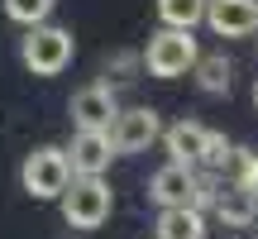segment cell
<instances>
[{"mask_svg": "<svg viewBox=\"0 0 258 239\" xmlns=\"http://www.w3.org/2000/svg\"><path fill=\"white\" fill-rule=\"evenodd\" d=\"M196 57H201V48H196L191 29H172V24H163L153 38H148V48H144V57H139V63L148 67V77H158V82H172V77H186V72H191Z\"/></svg>", "mask_w": 258, "mask_h": 239, "instance_id": "obj_3", "label": "cell"}, {"mask_svg": "<svg viewBox=\"0 0 258 239\" xmlns=\"http://www.w3.org/2000/svg\"><path fill=\"white\" fill-rule=\"evenodd\" d=\"M158 239H206L201 206H163V215H158Z\"/></svg>", "mask_w": 258, "mask_h": 239, "instance_id": "obj_11", "label": "cell"}, {"mask_svg": "<svg viewBox=\"0 0 258 239\" xmlns=\"http://www.w3.org/2000/svg\"><path fill=\"white\" fill-rule=\"evenodd\" d=\"M230 167H234V187H239V192H249L253 201H258V153L234 148V153H230Z\"/></svg>", "mask_w": 258, "mask_h": 239, "instance_id": "obj_15", "label": "cell"}, {"mask_svg": "<svg viewBox=\"0 0 258 239\" xmlns=\"http://www.w3.org/2000/svg\"><path fill=\"white\" fill-rule=\"evenodd\" d=\"M110 148H115V158L120 153H144L148 144H158V134H163V119H158L153 105H134V110H115L110 119Z\"/></svg>", "mask_w": 258, "mask_h": 239, "instance_id": "obj_5", "label": "cell"}, {"mask_svg": "<svg viewBox=\"0 0 258 239\" xmlns=\"http://www.w3.org/2000/svg\"><path fill=\"white\" fill-rule=\"evenodd\" d=\"M115 110H120V101H115L110 82H91V86H82V91L67 101V115H72L77 129H110Z\"/></svg>", "mask_w": 258, "mask_h": 239, "instance_id": "obj_7", "label": "cell"}, {"mask_svg": "<svg viewBox=\"0 0 258 239\" xmlns=\"http://www.w3.org/2000/svg\"><path fill=\"white\" fill-rule=\"evenodd\" d=\"M158 19L172 29H196L206 19V0H158Z\"/></svg>", "mask_w": 258, "mask_h": 239, "instance_id": "obj_13", "label": "cell"}, {"mask_svg": "<svg viewBox=\"0 0 258 239\" xmlns=\"http://www.w3.org/2000/svg\"><path fill=\"white\" fill-rule=\"evenodd\" d=\"M206 24L220 38L258 34V0H206Z\"/></svg>", "mask_w": 258, "mask_h": 239, "instance_id": "obj_8", "label": "cell"}, {"mask_svg": "<svg viewBox=\"0 0 258 239\" xmlns=\"http://www.w3.org/2000/svg\"><path fill=\"white\" fill-rule=\"evenodd\" d=\"M57 10V0H5V15L15 19V24H43L48 15Z\"/></svg>", "mask_w": 258, "mask_h": 239, "instance_id": "obj_14", "label": "cell"}, {"mask_svg": "<svg viewBox=\"0 0 258 239\" xmlns=\"http://www.w3.org/2000/svg\"><path fill=\"white\" fill-rule=\"evenodd\" d=\"M62 153H67V167H72V172L96 177V172L110 167L115 148H110V134H105V129H77V134H72V148H62Z\"/></svg>", "mask_w": 258, "mask_h": 239, "instance_id": "obj_9", "label": "cell"}, {"mask_svg": "<svg viewBox=\"0 0 258 239\" xmlns=\"http://www.w3.org/2000/svg\"><path fill=\"white\" fill-rule=\"evenodd\" d=\"M191 72H196V86H201V91L206 96H230V86H234V67L230 63H225V57H196V63H191Z\"/></svg>", "mask_w": 258, "mask_h": 239, "instance_id": "obj_12", "label": "cell"}, {"mask_svg": "<svg viewBox=\"0 0 258 239\" xmlns=\"http://www.w3.org/2000/svg\"><path fill=\"white\" fill-rule=\"evenodd\" d=\"M206 134H211V129L206 125H196V119H177L172 129H163V148L167 153H172V163H186V167H196L201 163V148H206Z\"/></svg>", "mask_w": 258, "mask_h": 239, "instance_id": "obj_10", "label": "cell"}, {"mask_svg": "<svg viewBox=\"0 0 258 239\" xmlns=\"http://www.w3.org/2000/svg\"><path fill=\"white\" fill-rule=\"evenodd\" d=\"M148 201H158V206H201V201H211V187L186 163H167L148 182Z\"/></svg>", "mask_w": 258, "mask_h": 239, "instance_id": "obj_6", "label": "cell"}, {"mask_svg": "<svg viewBox=\"0 0 258 239\" xmlns=\"http://www.w3.org/2000/svg\"><path fill=\"white\" fill-rule=\"evenodd\" d=\"M253 105H258V86H253Z\"/></svg>", "mask_w": 258, "mask_h": 239, "instance_id": "obj_17", "label": "cell"}, {"mask_svg": "<svg viewBox=\"0 0 258 239\" xmlns=\"http://www.w3.org/2000/svg\"><path fill=\"white\" fill-rule=\"evenodd\" d=\"M72 57H77L72 34L57 29V24H48V19H43V24H29V34L19 38V63H24L34 77H57V72H67Z\"/></svg>", "mask_w": 258, "mask_h": 239, "instance_id": "obj_2", "label": "cell"}, {"mask_svg": "<svg viewBox=\"0 0 258 239\" xmlns=\"http://www.w3.org/2000/svg\"><path fill=\"white\" fill-rule=\"evenodd\" d=\"M67 177H72V167H67L62 148L43 144V148H34V153H24V167H19L24 196H34V201H57V192L67 187Z\"/></svg>", "mask_w": 258, "mask_h": 239, "instance_id": "obj_4", "label": "cell"}, {"mask_svg": "<svg viewBox=\"0 0 258 239\" xmlns=\"http://www.w3.org/2000/svg\"><path fill=\"white\" fill-rule=\"evenodd\" d=\"M57 201H62V220L72 225V230H101V225L110 220V211H115L110 182H101V172L96 177L72 172L67 187L57 192Z\"/></svg>", "mask_w": 258, "mask_h": 239, "instance_id": "obj_1", "label": "cell"}, {"mask_svg": "<svg viewBox=\"0 0 258 239\" xmlns=\"http://www.w3.org/2000/svg\"><path fill=\"white\" fill-rule=\"evenodd\" d=\"M230 153H234L230 139L211 129V134H206V148H201V163H206V167H230Z\"/></svg>", "mask_w": 258, "mask_h": 239, "instance_id": "obj_16", "label": "cell"}]
</instances>
